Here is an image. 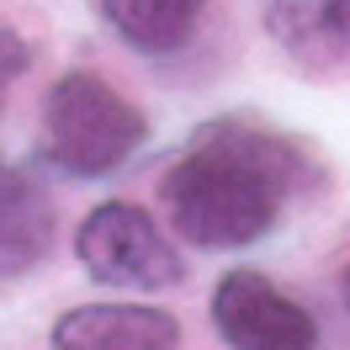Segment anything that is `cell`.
<instances>
[{"label": "cell", "instance_id": "obj_1", "mask_svg": "<svg viewBox=\"0 0 350 350\" xmlns=\"http://www.w3.org/2000/svg\"><path fill=\"white\" fill-rule=\"evenodd\" d=\"M319 180L313 154L255 117H218L191 133L159 197L165 218L197 250H244L282 223L286 202Z\"/></svg>", "mask_w": 350, "mask_h": 350}, {"label": "cell", "instance_id": "obj_2", "mask_svg": "<svg viewBox=\"0 0 350 350\" xmlns=\"http://www.w3.org/2000/svg\"><path fill=\"white\" fill-rule=\"evenodd\" d=\"M149 138V117L101 75L75 69L48 90L43 107V159L64 175H111Z\"/></svg>", "mask_w": 350, "mask_h": 350}, {"label": "cell", "instance_id": "obj_3", "mask_svg": "<svg viewBox=\"0 0 350 350\" xmlns=\"http://www.w3.org/2000/svg\"><path fill=\"white\" fill-rule=\"evenodd\" d=\"M75 255L96 282L122 292H165L186 276L175 239L138 207V202H101L75 228Z\"/></svg>", "mask_w": 350, "mask_h": 350}, {"label": "cell", "instance_id": "obj_4", "mask_svg": "<svg viewBox=\"0 0 350 350\" xmlns=\"http://www.w3.org/2000/svg\"><path fill=\"white\" fill-rule=\"evenodd\" d=\"M213 329L228 350H319V319L250 265L213 286Z\"/></svg>", "mask_w": 350, "mask_h": 350}, {"label": "cell", "instance_id": "obj_5", "mask_svg": "<svg viewBox=\"0 0 350 350\" xmlns=\"http://www.w3.org/2000/svg\"><path fill=\"white\" fill-rule=\"evenodd\" d=\"M175 313L149 303H85L53 324V350H175Z\"/></svg>", "mask_w": 350, "mask_h": 350}, {"label": "cell", "instance_id": "obj_6", "mask_svg": "<svg viewBox=\"0 0 350 350\" xmlns=\"http://www.w3.org/2000/svg\"><path fill=\"white\" fill-rule=\"evenodd\" d=\"M53 250V202L32 175L0 165V276H22Z\"/></svg>", "mask_w": 350, "mask_h": 350}, {"label": "cell", "instance_id": "obj_7", "mask_svg": "<svg viewBox=\"0 0 350 350\" xmlns=\"http://www.w3.org/2000/svg\"><path fill=\"white\" fill-rule=\"evenodd\" d=\"M265 27L297 64L350 59V0H271Z\"/></svg>", "mask_w": 350, "mask_h": 350}, {"label": "cell", "instance_id": "obj_8", "mask_svg": "<svg viewBox=\"0 0 350 350\" xmlns=\"http://www.w3.org/2000/svg\"><path fill=\"white\" fill-rule=\"evenodd\" d=\"M107 27L149 59H170L180 48H191V38L202 32L207 0H107Z\"/></svg>", "mask_w": 350, "mask_h": 350}, {"label": "cell", "instance_id": "obj_9", "mask_svg": "<svg viewBox=\"0 0 350 350\" xmlns=\"http://www.w3.org/2000/svg\"><path fill=\"white\" fill-rule=\"evenodd\" d=\"M27 64H32V48H27V38L16 32V27H5L0 22V96L16 85L27 75Z\"/></svg>", "mask_w": 350, "mask_h": 350}, {"label": "cell", "instance_id": "obj_10", "mask_svg": "<svg viewBox=\"0 0 350 350\" xmlns=\"http://www.w3.org/2000/svg\"><path fill=\"white\" fill-rule=\"evenodd\" d=\"M340 297H345V308H350V265L340 271Z\"/></svg>", "mask_w": 350, "mask_h": 350}]
</instances>
